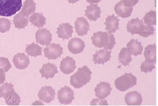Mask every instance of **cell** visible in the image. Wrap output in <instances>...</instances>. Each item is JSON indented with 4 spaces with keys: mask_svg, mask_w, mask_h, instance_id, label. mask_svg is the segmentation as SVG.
Here are the masks:
<instances>
[{
    "mask_svg": "<svg viewBox=\"0 0 158 106\" xmlns=\"http://www.w3.org/2000/svg\"><path fill=\"white\" fill-rule=\"evenodd\" d=\"M120 20L114 15H109L106 19L104 25H106V30L108 33H114L116 30H119Z\"/></svg>",
    "mask_w": 158,
    "mask_h": 106,
    "instance_id": "44dd1931",
    "label": "cell"
},
{
    "mask_svg": "<svg viewBox=\"0 0 158 106\" xmlns=\"http://www.w3.org/2000/svg\"><path fill=\"white\" fill-rule=\"evenodd\" d=\"M11 68V65L8 59L5 57H0V69L7 72Z\"/></svg>",
    "mask_w": 158,
    "mask_h": 106,
    "instance_id": "836d02e7",
    "label": "cell"
},
{
    "mask_svg": "<svg viewBox=\"0 0 158 106\" xmlns=\"http://www.w3.org/2000/svg\"><path fill=\"white\" fill-rule=\"evenodd\" d=\"M13 22H14L16 28L23 29L28 25L29 17L23 15L21 12H20L14 17Z\"/></svg>",
    "mask_w": 158,
    "mask_h": 106,
    "instance_id": "7402d4cb",
    "label": "cell"
},
{
    "mask_svg": "<svg viewBox=\"0 0 158 106\" xmlns=\"http://www.w3.org/2000/svg\"><path fill=\"white\" fill-rule=\"evenodd\" d=\"M101 8L97 5L90 4L87 6L85 11V16L90 21H96L101 17Z\"/></svg>",
    "mask_w": 158,
    "mask_h": 106,
    "instance_id": "ac0fdd59",
    "label": "cell"
},
{
    "mask_svg": "<svg viewBox=\"0 0 158 106\" xmlns=\"http://www.w3.org/2000/svg\"><path fill=\"white\" fill-rule=\"evenodd\" d=\"M5 78H6V77H5V72L0 69V84H2L5 82Z\"/></svg>",
    "mask_w": 158,
    "mask_h": 106,
    "instance_id": "74e56055",
    "label": "cell"
},
{
    "mask_svg": "<svg viewBox=\"0 0 158 106\" xmlns=\"http://www.w3.org/2000/svg\"><path fill=\"white\" fill-rule=\"evenodd\" d=\"M84 42L79 38H73L69 42V50L73 54H79L82 52L85 48Z\"/></svg>",
    "mask_w": 158,
    "mask_h": 106,
    "instance_id": "9c48e42d",
    "label": "cell"
},
{
    "mask_svg": "<svg viewBox=\"0 0 158 106\" xmlns=\"http://www.w3.org/2000/svg\"><path fill=\"white\" fill-rule=\"evenodd\" d=\"M73 32V26L69 23H62L60 25L56 31L58 37L63 40H69L72 37Z\"/></svg>",
    "mask_w": 158,
    "mask_h": 106,
    "instance_id": "9a60e30c",
    "label": "cell"
},
{
    "mask_svg": "<svg viewBox=\"0 0 158 106\" xmlns=\"http://www.w3.org/2000/svg\"><path fill=\"white\" fill-rule=\"evenodd\" d=\"M120 63L124 66H127L132 60L131 59V53L128 48H123L118 55Z\"/></svg>",
    "mask_w": 158,
    "mask_h": 106,
    "instance_id": "484cf974",
    "label": "cell"
},
{
    "mask_svg": "<svg viewBox=\"0 0 158 106\" xmlns=\"http://www.w3.org/2000/svg\"><path fill=\"white\" fill-rule=\"evenodd\" d=\"M75 69L76 62L69 56L64 58L60 63V70L64 74H70L74 72Z\"/></svg>",
    "mask_w": 158,
    "mask_h": 106,
    "instance_id": "7c38bea8",
    "label": "cell"
},
{
    "mask_svg": "<svg viewBox=\"0 0 158 106\" xmlns=\"http://www.w3.org/2000/svg\"><path fill=\"white\" fill-rule=\"evenodd\" d=\"M127 48L134 56H138L142 54L143 46L142 44L137 40L132 39L127 44Z\"/></svg>",
    "mask_w": 158,
    "mask_h": 106,
    "instance_id": "cb8c5ba5",
    "label": "cell"
},
{
    "mask_svg": "<svg viewBox=\"0 0 158 106\" xmlns=\"http://www.w3.org/2000/svg\"><path fill=\"white\" fill-rule=\"evenodd\" d=\"M114 85L118 90L124 92L137 85V78L131 73L125 74L116 79Z\"/></svg>",
    "mask_w": 158,
    "mask_h": 106,
    "instance_id": "277c9868",
    "label": "cell"
},
{
    "mask_svg": "<svg viewBox=\"0 0 158 106\" xmlns=\"http://www.w3.org/2000/svg\"><path fill=\"white\" fill-rule=\"evenodd\" d=\"M143 20H140L139 18H134L128 21L127 25V30L128 32L131 33V35L135 34H140L143 28Z\"/></svg>",
    "mask_w": 158,
    "mask_h": 106,
    "instance_id": "30bf717a",
    "label": "cell"
},
{
    "mask_svg": "<svg viewBox=\"0 0 158 106\" xmlns=\"http://www.w3.org/2000/svg\"><path fill=\"white\" fill-rule=\"evenodd\" d=\"M86 2L90 4H93V3L97 4L101 2V0H86Z\"/></svg>",
    "mask_w": 158,
    "mask_h": 106,
    "instance_id": "f35d334b",
    "label": "cell"
},
{
    "mask_svg": "<svg viewBox=\"0 0 158 106\" xmlns=\"http://www.w3.org/2000/svg\"><path fill=\"white\" fill-rule=\"evenodd\" d=\"M40 73L42 78L49 79L50 78H53L55 75L58 73V70L56 66L53 63H48L43 65V67L40 70Z\"/></svg>",
    "mask_w": 158,
    "mask_h": 106,
    "instance_id": "2e32d148",
    "label": "cell"
},
{
    "mask_svg": "<svg viewBox=\"0 0 158 106\" xmlns=\"http://www.w3.org/2000/svg\"><path fill=\"white\" fill-rule=\"evenodd\" d=\"M143 22L147 25H156V11H150L147 13L143 18Z\"/></svg>",
    "mask_w": 158,
    "mask_h": 106,
    "instance_id": "f546056e",
    "label": "cell"
},
{
    "mask_svg": "<svg viewBox=\"0 0 158 106\" xmlns=\"http://www.w3.org/2000/svg\"><path fill=\"white\" fill-rule=\"evenodd\" d=\"M111 90V85L109 83L102 82L95 88V94L98 98L104 99L110 95Z\"/></svg>",
    "mask_w": 158,
    "mask_h": 106,
    "instance_id": "4fadbf2b",
    "label": "cell"
},
{
    "mask_svg": "<svg viewBox=\"0 0 158 106\" xmlns=\"http://www.w3.org/2000/svg\"><path fill=\"white\" fill-rule=\"evenodd\" d=\"M91 105H108V103L106 101H104V102H101V100H99V99H93V102L90 103Z\"/></svg>",
    "mask_w": 158,
    "mask_h": 106,
    "instance_id": "8d00e7d4",
    "label": "cell"
},
{
    "mask_svg": "<svg viewBox=\"0 0 158 106\" xmlns=\"http://www.w3.org/2000/svg\"><path fill=\"white\" fill-rule=\"evenodd\" d=\"M22 0H0V16L11 17L20 10Z\"/></svg>",
    "mask_w": 158,
    "mask_h": 106,
    "instance_id": "3957f363",
    "label": "cell"
},
{
    "mask_svg": "<svg viewBox=\"0 0 158 106\" xmlns=\"http://www.w3.org/2000/svg\"><path fill=\"white\" fill-rule=\"evenodd\" d=\"M58 99L61 104H70L74 100V92L71 88L64 86L58 92Z\"/></svg>",
    "mask_w": 158,
    "mask_h": 106,
    "instance_id": "8992f818",
    "label": "cell"
},
{
    "mask_svg": "<svg viewBox=\"0 0 158 106\" xmlns=\"http://www.w3.org/2000/svg\"><path fill=\"white\" fill-rule=\"evenodd\" d=\"M11 27V21L5 18H0V32L6 33L8 32Z\"/></svg>",
    "mask_w": 158,
    "mask_h": 106,
    "instance_id": "4dcf8cb0",
    "label": "cell"
},
{
    "mask_svg": "<svg viewBox=\"0 0 158 106\" xmlns=\"http://www.w3.org/2000/svg\"><path fill=\"white\" fill-rule=\"evenodd\" d=\"M55 91L51 86H45L41 89L38 93V97L42 102L50 103L55 99Z\"/></svg>",
    "mask_w": 158,
    "mask_h": 106,
    "instance_id": "52a82bcc",
    "label": "cell"
},
{
    "mask_svg": "<svg viewBox=\"0 0 158 106\" xmlns=\"http://www.w3.org/2000/svg\"><path fill=\"white\" fill-rule=\"evenodd\" d=\"M35 40L41 45H48L52 40V35L46 28H39L35 33Z\"/></svg>",
    "mask_w": 158,
    "mask_h": 106,
    "instance_id": "ba28073f",
    "label": "cell"
},
{
    "mask_svg": "<svg viewBox=\"0 0 158 106\" xmlns=\"http://www.w3.org/2000/svg\"><path fill=\"white\" fill-rule=\"evenodd\" d=\"M143 55L146 59V61L156 63V45H149L145 48Z\"/></svg>",
    "mask_w": 158,
    "mask_h": 106,
    "instance_id": "603a6c76",
    "label": "cell"
},
{
    "mask_svg": "<svg viewBox=\"0 0 158 106\" xmlns=\"http://www.w3.org/2000/svg\"><path fill=\"white\" fill-rule=\"evenodd\" d=\"M15 93L14 85L12 84L6 82L0 87V98H4L6 100Z\"/></svg>",
    "mask_w": 158,
    "mask_h": 106,
    "instance_id": "d4e9b609",
    "label": "cell"
},
{
    "mask_svg": "<svg viewBox=\"0 0 158 106\" xmlns=\"http://www.w3.org/2000/svg\"><path fill=\"white\" fill-rule=\"evenodd\" d=\"M114 11L118 17L121 18H128L129 17L133 11V7L125 6L122 1H120L114 6Z\"/></svg>",
    "mask_w": 158,
    "mask_h": 106,
    "instance_id": "ffe728a7",
    "label": "cell"
},
{
    "mask_svg": "<svg viewBox=\"0 0 158 106\" xmlns=\"http://www.w3.org/2000/svg\"><path fill=\"white\" fill-rule=\"evenodd\" d=\"M111 51L106 49H102L97 51L93 55V61L95 64H104L108 62L111 59Z\"/></svg>",
    "mask_w": 158,
    "mask_h": 106,
    "instance_id": "e0dca14e",
    "label": "cell"
},
{
    "mask_svg": "<svg viewBox=\"0 0 158 106\" xmlns=\"http://www.w3.org/2000/svg\"><path fill=\"white\" fill-rule=\"evenodd\" d=\"M139 0H122L123 3L125 6L133 7L138 3Z\"/></svg>",
    "mask_w": 158,
    "mask_h": 106,
    "instance_id": "d590c367",
    "label": "cell"
},
{
    "mask_svg": "<svg viewBox=\"0 0 158 106\" xmlns=\"http://www.w3.org/2000/svg\"><path fill=\"white\" fill-rule=\"evenodd\" d=\"M26 53L31 57H38L42 55L43 48L37 44L32 43L31 45H28L25 49Z\"/></svg>",
    "mask_w": 158,
    "mask_h": 106,
    "instance_id": "f1b7e54d",
    "label": "cell"
},
{
    "mask_svg": "<svg viewBox=\"0 0 158 106\" xmlns=\"http://www.w3.org/2000/svg\"><path fill=\"white\" fill-rule=\"evenodd\" d=\"M154 69H155L154 63L149 62L148 61L143 62L140 66L141 71L143 72H145V73L152 72Z\"/></svg>",
    "mask_w": 158,
    "mask_h": 106,
    "instance_id": "e575fe53",
    "label": "cell"
},
{
    "mask_svg": "<svg viewBox=\"0 0 158 106\" xmlns=\"http://www.w3.org/2000/svg\"><path fill=\"white\" fill-rule=\"evenodd\" d=\"M75 28L78 35H86L89 30V23L84 17H78L75 22Z\"/></svg>",
    "mask_w": 158,
    "mask_h": 106,
    "instance_id": "8fae6325",
    "label": "cell"
},
{
    "mask_svg": "<svg viewBox=\"0 0 158 106\" xmlns=\"http://www.w3.org/2000/svg\"><path fill=\"white\" fill-rule=\"evenodd\" d=\"M67 1L69 2V3H75L76 2H78V0H67Z\"/></svg>",
    "mask_w": 158,
    "mask_h": 106,
    "instance_id": "ab89813d",
    "label": "cell"
},
{
    "mask_svg": "<svg viewBox=\"0 0 158 106\" xmlns=\"http://www.w3.org/2000/svg\"><path fill=\"white\" fill-rule=\"evenodd\" d=\"M63 47L60 44H51L48 45L44 49V56L49 60H56L63 54Z\"/></svg>",
    "mask_w": 158,
    "mask_h": 106,
    "instance_id": "5b68a950",
    "label": "cell"
},
{
    "mask_svg": "<svg viewBox=\"0 0 158 106\" xmlns=\"http://www.w3.org/2000/svg\"><path fill=\"white\" fill-rule=\"evenodd\" d=\"M46 18L43 13H34L30 17L31 23L36 27L41 28L46 24Z\"/></svg>",
    "mask_w": 158,
    "mask_h": 106,
    "instance_id": "4316f807",
    "label": "cell"
},
{
    "mask_svg": "<svg viewBox=\"0 0 158 106\" xmlns=\"http://www.w3.org/2000/svg\"><path fill=\"white\" fill-rule=\"evenodd\" d=\"M20 102V97L19 96L17 93H16V92L8 99L5 100L6 104L8 105H19Z\"/></svg>",
    "mask_w": 158,
    "mask_h": 106,
    "instance_id": "1f68e13d",
    "label": "cell"
},
{
    "mask_svg": "<svg viewBox=\"0 0 158 106\" xmlns=\"http://www.w3.org/2000/svg\"><path fill=\"white\" fill-rule=\"evenodd\" d=\"M13 62L17 69L23 70L28 67L30 60L29 57L23 53H19L13 58Z\"/></svg>",
    "mask_w": 158,
    "mask_h": 106,
    "instance_id": "5bb4252c",
    "label": "cell"
},
{
    "mask_svg": "<svg viewBox=\"0 0 158 106\" xmlns=\"http://www.w3.org/2000/svg\"><path fill=\"white\" fill-rule=\"evenodd\" d=\"M125 100L127 105H140L142 102V97L138 92L132 91L127 94Z\"/></svg>",
    "mask_w": 158,
    "mask_h": 106,
    "instance_id": "d6986e66",
    "label": "cell"
},
{
    "mask_svg": "<svg viewBox=\"0 0 158 106\" xmlns=\"http://www.w3.org/2000/svg\"><path fill=\"white\" fill-rule=\"evenodd\" d=\"M92 72L87 67H84L78 69V70L70 77V84L75 89H80L91 80Z\"/></svg>",
    "mask_w": 158,
    "mask_h": 106,
    "instance_id": "7a4b0ae2",
    "label": "cell"
},
{
    "mask_svg": "<svg viewBox=\"0 0 158 106\" xmlns=\"http://www.w3.org/2000/svg\"><path fill=\"white\" fill-rule=\"evenodd\" d=\"M35 8L36 5L34 0H25L20 12L23 15L29 17L34 13Z\"/></svg>",
    "mask_w": 158,
    "mask_h": 106,
    "instance_id": "83f0119b",
    "label": "cell"
},
{
    "mask_svg": "<svg viewBox=\"0 0 158 106\" xmlns=\"http://www.w3.org/2000/svg\"><path fill=\"white\" fill-rule=\"evenodd\" d=\"M155 28L151 25H145L143 26V28L142 32L139 34L140 36L143 37H148L151 35H152L154 33Z\"/></svg>",
    "mask_w": 158,
    "mask_h": 106,
    "instance_id": "d6a6232c",
    "label": "cell"
},
{
    "mask_svg": "<svg viewBox=\"0 0 158 106\" xmlns=\"http://www.w3.org/2000/svg\"><path fill=\"white\" fill-rule=\"evenodd\" d=\"M93 44L98 48H104L106 50H111L116 44L113 35L108 32H98L94 33L91 38Z\"/></svg>",
    "mask_w": 158,
    "mask_h": 106,
    "instance_id": "6da1fadb",
    "label": "cell"
}]
</instances>
